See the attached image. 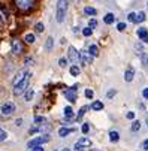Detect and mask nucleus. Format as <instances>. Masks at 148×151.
Masks as SVG:
<instances>
[{
  "instance_id": "1",
  "label": "nucleus",
  "mask_w": 148,
  "mask_h": 151,
  "mask_svg": "<svg viewBox=\"0 0 148 151\" xmlns=\"http://www.w3.org/2000/svg\"><path fill=\"white\" fill-rule=\"evenodd\" d=\"M68 0H58L57 2V14H55V19L57 23H63L68 12Z\"/></svg>"
},
{
  "instance_id": "2",
  "label": "nucleus",
  "mask_w": 148,
  "mask_h": 151,
  "mask_svg": "<svg viewBox=\"0 0 148 151\" xmlns=\"http://www.w3.org/2000/svg\"><path fill=\"white\" fill-rule=\"evenodd\" d=\"M30 78H32V72H27V75L24 76V79L21 81L18 85H15V88H14V94H15V96L24 94V91L27 90V85H29V82H30Z\"/></svg>"
},
{
  "instance_id": "3",
  "label": "nucleus",
  "mask_w": 148,
  "mask_h": 151,
  "mask_svg": "<svg viewBox=\"0 0 148 151\" xmlns=\"http://www.w3.org/2000/svg\"><path fill=\"white\" fill-rule=\"evenodd\" d=\"M48 141H50V136H48V135L36 136V138H33L32 141L27 142V148H33V147H36V145H42V144H45V142H48Z\"/></svg>"
},
{
  "instance_id": "4",
  "label": "nucleus",
  "mask_w": 148,
  "mask_h": 151,
  "mask_svg": "<svg viewBox=\"0 0 148 151\" xmlns=\"http://www.w3.org/2000/svg\"><path fill=\"white\" fill-rule=\"evenodd\" d=\"M15 103L14 102H5L2 105V108H0V112H2V115H11L14 111H15Z\"/></svg>"
},
{
  "instance_id": "5",
  "label": "nucleus",
  "mask_w": 148,
  "mask_h": 151,
  "mask_svg": "<svg viewBox=\"0 0 148 151\" xmlns=\"http://www.w3.org/2000/svg\"><path fill=\"white\" fill-rule=\"evenodd\" d=\"M68 58L72 61V64H76L79 61V52L76 51L75 47H69V50H68Z\"/></svg>"
},
{
  "instance_id": "6",
  "label": "nucleus",
  "mask_w": 148,
  "mask_h": 151,
  "mask_svg": "<svg viewBox=\"0 0 148 151\" xmlns=\"http://www.w3.org/2000/svg\"><path fill=\"white\" fill-rule=\"evenodd\" d=\"M27 69H19L17 73H15V76H14V79H12V85H14V87H15V85H18L21 81H23L24 79V76L27 75Z\"/></svg>"
},
{
  "instance_id": "7",
  "label": "nucleus",
  "mask_w": 148,
  "mask_h": 151,
  "mask_svg": "<svg viewBox=\"0 0 148 151\" xmlns=\"http://www.w3.org/2000/svg\"><path fill=\"white\" fill-rule=\"evenodd\" d=\"M15 3L21 11H27V9H30L33 6L34 0H15Z\"/></svg>"
},
{
  "instance_id": "8",
  "label": "nucleus",
  "mask_w": 148,
  "mask_h": 151,
  "mask_svg": "<svg viewBox=\"0 0 148 151\" xmlns=\"http://www.w3.org/2000/svg\"><path fill=\"white\" fill-rule=\"evenodd\" d=\"M91 60H93V57L88 54V51L82 50V51L79 52V61H81L82 64H90V63H91Z\"/></svg>"
},
{
  "instance_id": "9",
  "label": "nucleus",
  "mask_w": 148,
  "mask_h": 151,
  "mask_svg": "<svg viewBox=\"0 0 148 151\" xmlns=\"http://www.w3.org/2000/svg\"><path fill=\"white\" fill-rule=\"evenodd\" d=\"M11 48H12V52H14V54H19L21 50H23V44H21V40L14 39V40L11 42Z\"/></svg>"
},
{
  "instance_id": "10",
  "label": "nucleus",
  "mask_w": 148,
  "mask_h": 151,
  "mask_svg": "<svg viewBox=\"0 0 148 151\" xmlns=\"http://www.w3.org/2000/svg\"><path fill=\"white\" fill-rule=\"evenodd\" d=\"M136 35H138V37H139L142 42L148 44V30H147V29H144V27H139V29L136 30Z\"/></svg>"
},
{
  "instance_id": "11",
  "label": "nucleus",
  "mask_w": 148,
  "mask_h": 151,
  "mask_svg": "<svg viewBox=\"0 0 148 151\" xmlns=\"http://www.w3.org/2000/svg\"><path fill=\"white\" fill-rule=\"evenodd\" d=\"M65 97L69 100V102H76V90H72V88H69V90H66L65 91Z\"/></svg>"
},
{
  "instance_id": "12",
  "label": "nucleus",
  "mask_w": 148,
  "mask_h": 151,
  "mask_svg": "<svg viewBox=\"0 0 148 151\" xmlns=\"http://www.w3.org/2000/svg\"><path fill=\"white\" fill-rule=\"evenodd\" d=\"M73 132H75L73 127H61L60 130H58V135H60L61 138H65V136H68L69 133H73Z\"/></svg>"
},
{
  "instance_id": "13",
  "label": "nucleus",
  "mask_w": 148,
  "mask_h": 151,
  "mask_svg": "<svg viewBox=\"0 0 148 151\" xmlns=\"http://www.w3.org/2000/svg\"><path fill=\"white\" fill-rule=\"evenodd\" d=\"M133 76H135V70H133L132 68H129L127 70L124 72V81H126V82H130V81L133 79Z\"/></svg>"
},
{
  "instance_id": "14",
  "label": "nucleus",
  "mask_w": 148,
  "mask_h": 151,
  "mask_svg": "<svg viewBox=\"0 0 148 151\" xmlns=\"http://www.w3.org/2000/svg\"><path fill=\"white\" fill-rule=\"evenodd\" d=\"M33 96H34V90H33V88H27V90L24 91V100H26V102H30V100L33 99Z\"/></svg>"
},
{
  "instance_id": "15",
  "label": "nucleus",
  "mask_w": 148,
  "mask_h": 151,
  "mask_svg": "<svg viewBox=\"0 0 148 151\" xmlns=\"http://www.w3.org/2000/svg\"><path fill=\"white\" fill-rule=\"evenodd\" d=\"M103 21H105V23H106V24H112L114 23V21H115V17H114V14H106V15H105L103 17Z\"/></svg>"
},
{
  "instance_id": "16",
  "label": "nucleus",
  "mask_w": 148,
  "mask_h": 151,
  "mask_svg": "<svg viewBox=\"0 0 148 151\" xmlns=\"http://www.w3.org/2000/svg\"><path fill=\"white\" fill-rule=\"evenodd\" d=\"M65 117H66V120H72L73 118V109L70 106H66L65 108Z\"/></svg>"
},
{
  "instance_id": "17",
  "label": "nucleus",
  "mask_w": 148,
  "mask_h": 151,
  "mask_svg": "<svg viewBox=\"0 0 148 151\" xmlns=\"http://www.w3.org/2000/svg\"><path fill=\"white\" fill-rule=\"evenodd\" d=\"M76 144L81 145V147H90V145H91V141H90L88 138H81Z\"/></svg>"
},
{
  "instance_id": "18",
  "label": "nucleus",
  "mask_w": 148,
  "mask_h": 151,
  "mask_svg": "<svg viewBox=\"0 0 148 151\" xmlns=\"http://www.w3.org/2000/svg\"><path fill=\"white\" fill-rule=\"evenodd\" d=\"M88 54H90L91 57H97V54H99V48H97L96 45H90V48H88Z\"/></svg>"
},
{
  "instance_id": "19",
  "label": "nucleus",
  "mask_w": 148,
  "mask_h": 151,
  "mask_svg": "<svg viewBox=\"0 0 148 151\" xmlns=\"http://www.w3.org/2000/svg\"><path fill=\"white\" fill-rule=\"evenodd\" d=\"M91 109H94V111H102V109H103V103H102V102H99V100L93 102Z\"/></svg>"
},
{
  "instance_id": "20",
  "label": "nucleus",
  "mask_w": 148,
  "mask_h": 151,
  "mask_svg": "<svg viewBox=\"0 0 148 151\" xmlns=\"http://www.w3.org/2000/svg\"><path fill=\"white\" fill-rule=\"evenodd\" d=\"M33 121H34V124H44V123H47V118L45 117H42V115H36L34 118H33Z\"/></svg>"
},
{
  "instance_id": "21",
  "label": "nucleus",
  "mask_w": 148,
  "mask_h": 151,
  "mask_svg": "<svg viewBox=\"0 0 148 151\" xmlns=\"http://www.w3.org/2000/svg\"><path fill=\"white\" fill-rule=\"evenodd\" d=\"M69 72H70V75H72V76H78V75H79V72H81V69L76 66V64H72V68H70V70H69Z\"/></svg>"
},
{
  "instance_id": "22",
  "label": "nucleus",
  "mask_w": 148,
  "mask_h": 151,
  "mask_svg": "<svg viewBox=\"0 0 148 151\" xmlns=\"http://www.w3.org/2000/svg\"><path fill=\"white\" fill-rule=\"evenodd\" d=\"M109 139H111V142H117L118 139H120V135H118V132H109Z\"/></svg>"
},
{
  "instance_id": "23",
  "label": "nucleus",
  "mask_w": 148,
  "mask_h": 151,
  "mask_svg": "<svg viewBox=\"0 0 148 151\" xmlns=\"http://www.w3.org/2000/svg\"><path fill=\"white\" fill-rule=\"evenodd\" d=\"M24 40L27 42V44H33V42H34V35L33 33H27L24 36Z\"/></svg>"
},
{
  "instance_id": "24",
  "label": "nucleus",
  "mask_w": 148,
  "mask_h": 151,
  "mask_svg": "<svg viewBox=\"0 0 148 151\" xmlns=\"http://www.w3.org/2000/svg\"><path fill=\"white\" fill-rule=\"evenodd\" d=\"M52 45H54V39L50 36V37L47 39V42H45V48H47V50H52Z\"/></svg>"
},
{
  "instance_id": "25",
  "label": "nucleus",
  "mask_w": 148,
  "mask_h": 151,
  "mask_svg": "<svg viewBox=\"0 0 148 151\" xmlns=\"http://www.w3.org/2000/svg\"><path fill=\"white\" fill-rule=\"evenodd\" d=\"M139 54V57H141V60H142V63L145 64V66H147V64H148V55H147V52H144V51H141V52H138Z\"/></svg>"
},
{
  "instance_id": "26",
  "label": "nucleus",
  "mask_w": 148,
  "mask_h": 151,
  "mask_svg": "<svg viewBox=\"0 0 148 151\" xmlns=\"http://www.w3.org/2000/svg\"><path fill=\"white\" fill-rule=\"evenodd\" d=\"M84 12H85L87 15H96V9H94V8H90V6L84 8Z\"/></svg>"
},
{
  "instance_id": "27",
  "label": "nucleus",
  "mask_w": 148,
  "mask_h": 151,
  "mask_svg": "<svg viewBox=\"0 0 148 151\" xmlns=\"http://www.w3.org/2000/svg\"><path fill=\"white\" fill-rule=\"evenodd\" d=\"M85 111H87V106H82L81 109H79V112H78V115H76V120H81V118H82V115L85 114Z\"/></svg>"
},
{
  "instance_id": "28",
  "label": "nucleus",
  "mask_w": 148,
  "mask_h": 151,
  "mask_svg": "<svg viewBox=\"0 0 148 151\" xmlns=\"http://www.w3.org/2000/svg\"><path fill=\"white\" fill-rule=\"evenodd\" d=\"M142 21H145V14L144 12L136 14V23H142Z\"/></svg>"
},
{
  "instance_id": "29",
  "label": "nucleus",
  "mask_w": 148,
  "mask_h": 151,
  "mask_svg": "<svg viewBox=\"0 0 148 151\" xmlns=\"http://www.w3.org/2000/svg\"><path fill=\"white\" fill-rule=\"evenodd\" d=\"M139 129H141V123H139V121H133V123H132V130H133V132H138Z\"/></svg>"
},
{
  "instance_id": "30",
  "label": "nucleus",
  "mask_w": 148,
  "mask_h": 151,
  "mask_svg": "<svg viewBox=\"0 0 148 151\" xmlns=\"http://www.w3.org/2000/svg\"><path fill=\"white\" fill-rule=\"evenodd\" d=\"M88 27H90V29H91V30H93V29H96V27H97V21H96V19H94V18H91V19H90V21H88Z\"/></svg>"
},
{
  "instance_id": "31",
  "label": "nucleus",
  "mask_w": 148,
  "mask_h": 151,
  "mask_svg": "<svg viewBox=\"0 0 148 151\" xmlns=\"http://www.w3.org/2000/svg\"><path fill=\"white\" fill-rule=\"evenodd\" d=\"M91 33H93V30H91L90 27L82 29V35H84V36H87V37H88V36H91Z\"/></svg>"
},
{
  "instance_id": "32",
  "label": "nucleus",
  "mask_w": 148,
  "mask_h": 151,
  "mask_svg": "<svg viewBox=\"0 0 148 151\" xmlns=\"http://www.w3.org/2000/svg\"><path fill=\"white\" fill-rule=\"evenodd\" d=\"M127 19L130 21V23H136V14H135V12H130V14L127 15Z\"/></svg>"
},
{
  "instance_id": "33",
  "label": "nucleus",
  "mask_w": 148,
  "mask_h": 151,
  "mask_svg": "<svg viewBox=\"0 0 148 151\" xmlns=\"http://www.w3.org/2000/svg\"><path fill=\"white\" fill-rule=\"evenodd\" d=\"M58 64H60V68H66L68 66V60L66 58H58Z\"/></svg>"
},
{
  "instance_id": "34",
  "label": "nucleus",
  "mask_w": 148,
  "mask_h": 151,
  "mask_svg": "<svg viewBox=\"0 0 148 151\" xmlns=\"http://www.w3.org/2000/svg\"><path fill=\"white\" fill-rule=\"evenodd\" d=\"M6 138H8V133H6L5 130H2V129H0V142H3Z\"/></svg>"
},
{
  "instance_id": "35",
  "label": "nucleus",
  "mask_w": 148,
  "mask_h": 151,
  "mask_svg": "<svg viewBox=\"0 0 148 151\" xmlns=\"http://www.w3.org/2000/svg\"><path fill=\"white\" fill-rule=\"evenodd\" d=\"M34 29H36V32H37V33H42V32L45 30V29H44V24H42V23H37Z\"/></svg>"
},
{
  "instance_id": "36",
  "label": "nucleus",
  "mask_w": 148,
  "mask_h": 151,
  "mask_svg": "<svg viewBox=\"0 0 148 151\" xmlns=\"http://www.w3.org/2000/svg\"><path fill=\"white\" fill-rule=\"evenodd\" d=\"M88 130H90V127H88V124H85V123H84V124L81 126V132H82V133H87Z\"/></svg>"
},
{
  "instance_id": "37",
  "label": "nucleus",
  "mask_w": 148,
  "mask_h": 151,
  "mask_svg": "<svg viewBox=\"0 0 148 151\" xmlns=\"http://www.w3.org/2000/svg\"><path fill=\"white\" fill-rule=\"evenodd\" d=\"M124 29H126V24H124V23H118V24H117V30H118V32H123Z\"/></svg>"
},
{
  "instance_id": "38",
  "label": "nucleus",
  "mask_w": 148,
  "mask_h": 151,
  "mask_svg": "<svg viewBox=\"0 0 148 151\" xmlns=\"http://www.w3.org/2000/svg\"><path fill=\"white\" fill-rule=\"evenodd\" d=\"M85 97H87V99H91V97H93V90H90V88L85 90Z\"/></svg>"
},
{
  "instance_id": "39",
  "label": "nucleus",
  "mask_w": 148,
  "mask_h": 151,
  "mask_svg": "<svg viewBox=\"0 0 148 151\" xmlns=\"http://www.w3.org/2000/svg\"><path fill=\"white\" fill-rule=\"evenodd\" d=\"M30 151H44V148H42V145H36V147L30 148Z\"/></svg>"
},
{
  "instance_id": "40",
  "label": "nucleus",
  "mask_w": 148,
  "mask_h": 151,
  "mask_svg": "<svg viewBox=\"0 0 148 151\" xmlns=\"http://www.w3.org/2000/svg\"><path fill=\"white\" fill-rule=\"evenodd\" d=\"M115 93H117L115 90H109V91L106 93V96H108V99H111V97H114V96H115Z\"/></svg>"
},
{
  "instance_id": "41",
  "label": "nucleus",
  "mask_w": 148,
  "mask_h": 151,
  "mask_svg": "<svg viewBox=\"0 0 148 151\" xmlns=\"http://www.w3.org/2000/svg\"><path fill=\"white\" fill-rule=\"evenodd\" d=\"M73 151H84V147H81V145L75 144V147H73Z\"/></svg>"
},
{
  "instance_id": "42",
  "label": "nucleus",
  "mask_w": 148,
  "mask_h": 151,
  "mask_svg": "<svg viewBox=\"0 0 148 151\" xmlns=\"http://www.w3.org/2000/svg\"><path fill=\"white\" fill-rule=\"evenodd\" d=\"M142 148H144L145 151H148V139H145V141L142 142Z\"/></svg>"
},
{
  "instance_id": "43",
  "label": "nucleus",
  "mask_w": 148,
  "mask_h": 151,
  "mask_svg": "<svg viewBox=\"0 0 148 151\" xmlns=\"http://www.w3.org/2000/svg\"><path fill=\"white\" fill-rule=\"evenodd\" d=\"M126 117H127L129 120H133L135 118V112H127V115H126Z\"/></svg>"
},
{
  "instance_id": "44",
  "label": "nucleus",
  "mask_w": 148,
  "mask_h": 151,
  "mask_svg": "<svg viewBox=\"0 0 148 151\" xmlns=\"http://www.w3.org/2000/svg\"><path fill=\"white\" fill-rule=\"evenodd\" d=\"M142 96H144L145 99H148V88H144V90H142Z\"/></svg>"
},
{
  "instance_id": "45",
  "label": "nucleus",
  "mask_w": 148,
  "mask_h": 151,
  "mask_svg": "<svg viewBox=\"0 0 148 151\" xmlns=\"http://www.w3.org/2000/svg\"><path fill=\"white\" fill-rule=\"evenodd\" d=\"M21 124H23V120H21V118H18V120L15 121V126H18V127H19Z\"/></svg>"
},
{
  "instance_id": "46",
  "label": "nucleus",
  "mask_w": 148,
  "mask_h": 151,
  "mask_svg": "<svg viewBox=\"0 0 148 151\" xmlns=\"http://www.w3.org/2000/svg\"><path fill=\"white\" fill-rule=\"evenodd\" d=\"M32 61H33L32 57H27V58H26V63H32Z\"/></svg>"
},
{
  "instance_id": "47",
  "label": "nucleus",
  "mask_w": 148,
  "mask_h": 151,
  "mask_svg": "<svg viewBox=\"0 0 148 151\" xmlns=\"http://www.w3.org/2000/svg\"><path fill=\"white\" fill-rule=\"evenodd\" d=\"M3 21H5V18H3V15H2V14H0V24H2Z\"/></svg>"
},
{
  "instance_id": "48",
  "label": "nucleus",
  "mask_w": 148,
  "mask_h": 151,
  "mask_svg": "<svg viewBox=\"0 0 148 151\" xmlns=\"http://www.w3.org/2000/svg\"><path fill=\"white\" fill-rule=\"evenodd\" d=\"M61 151H70V150H69V148H63Z\"/></svg>"
},
{
  "instance_id": "49",
  "label": "nucleus",
  "mask_w": 148,
  "mask_h": 151,
  "mask_svg": "<svg viewBox=\"0 0 148 151\" xmlns=\"http://www.w3.org/2000/svg\"><path fill=\"white\" fill-rule=\"evenodd\" d=\"M54 151H58V150H54Z\"/></svg>"
},
{
  "instance_id": "50",
  "label": "nucleus",
  "mask_w": 148,
  "mask_h": 151,
  "mask_svg": "<svg viewBox=\"0 0 148 151\" xmlns=\"http://www.w3.org/2000/svg\"><path fill=\"white\" fill-rule=\"evenodd\" d=\"M147 124H148V121H147Z\"/></svg>"
}]
</instances>
